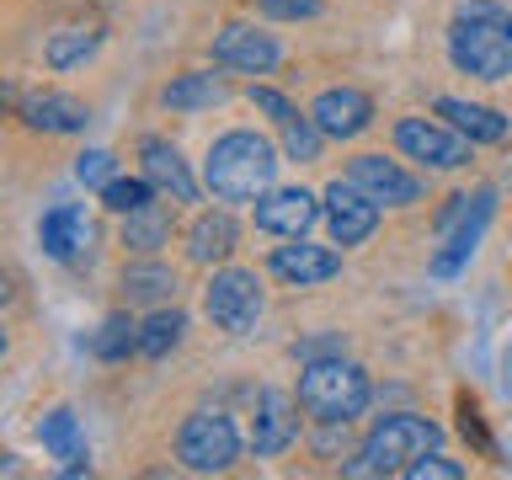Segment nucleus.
Returning <instances> with one entry per match:
<instances>
[{"label": "nucleus", "instance_id": "nucleus-1", "mask_svg": "<svg viewBox=\"0 0 512 480\" xmlns=\"http://www.w3.org/2000/svg\"><path fill=\"white\" fill-rule=\"evenodd\" d=\"M448 59L480 86L512 80V11L502 0H459L448 22Z\"/></svg>", "mask_w": 512, "mask_h": 480}, {"label": "nucleus", "instance_id": "nucleus-2", "mask_svg": "<svg viewBox=\"0 0 512 480\" xmlns=\"http://www.w3.org/2000/svg\"><path fill=\"white\" fill-rule=\"evenodd\" d=\"M272 176H278V144L256 128H230L203 155V187L219 203H256L272 192Z\"/></svg>", "mask_w": 512, "mask_h": 480}, {"label": "nucleus", "instance_id": "nucleus-3", "mask_svg": "<svg viewBox=\"0 0 512 480\" xmlns=\"http://www.w3.org/2000/svg\"><path fill=\"white\" fill-rule=\"evenodd\" d=\"M299 411L310 416L315 427H352L374 400V379L363 374L352 358L331 352V358H310L299 374Z\"/></svg>", "mask_w": 512, "mask_h": 480}, {"label": "nucleus", "instance_id": "nucleus-4", "mask_svg": "<svg viewBox=\"0 0 512 480\" xmlns=\"http://www.w3.org/2000/svg\"><path fill=\"white\" fill-rule=\"evenodd\" d=\"M438 448V422L416 411H390L368 427V438L358 448V459L347 464L342 475H406L422 454Z\"/></svg>", "mask_w": 512, "mask_h": 480}, {"label": "nucleus", "instance_id": "nucleus-5", "mask_svg": "<svg viewBox=\"0 0 512 480\" xmlns=\"http://www.w3.org/2000/svg\"><path fill=\"white\" fill-rule=\"evenodd\" d=\"M262 310H267V294H262L256 267H230L224 262L214 278L203 283V315H208V326L224 331V336H251Z\"/></svg>", "mask_w": 512, "mask_h": 480}, {"label": "nucleus", "instance_id": "nucleus-6", "mask_svg": "<svg viewBox=\"0 0 512 480\" xmlns=\"http://www.w3.org/2000/svg\"><path fill=\"white\" fill-rule=\"evenodd\" d=\"M176 459H182L187 470H198V475L235 470V459H240V427H235V416L224 411V406L192 411L187 422H182V432H176Z\"/></svg>", "mask_w": 512, "mask_h": 480}, {"label": "nucleus", "instance_id": "nucleus-7", "mask_svg": "<svg viewBox=\"0 0 512 480\" xmlns=\"http://www.w3.org/2000/svg\"><path fill=\"white\" fill-rule=\"evenodd\" d=\"M395 150L422 171H464L475 160V139H464L454 123L406 112V118H395Z\"/></svg>", "mask_w": 512, "mask_h": 480}, {"label": "nucleus", "instance_id": "nucleus-8", "mask_svg": "<svg viewBox=\"0 0 512 480\" xmlns=\"http://www.w3.org/2000/svg\"><path fill=\"white\" fill-rule=\"evenodd\" d=\"M347 182L368 192L379 208H411V203H422L427 198V182L416 176L406 160H390L384 150H358L347 160Z\"/></svg>", "mask_w": 512, "mask_h": 480}, {"label": "nucleus", "instance_id": "nucleus-9", "mask_svg": "<svg viewBox=\"0 0 512 480\" xmlns=\"http://www.w3.org/2000/svg\"><path fill=\"white\" fill-rule=\"evenodd\" d=\"M320 214H326V208H320V198H315L310 187H272V192H262V198H256V208H251L256 230H262V235H278V240L310 235Z\"/></svg>", "mask_w": 512, "mask_h": 480}, {"label": "nucleus", "instance_id": "nucleus-10", "mask_svg": "<svg viewBox=\"0 0 512 480\" xmlns=\"http://www.w3.org/2000/svg\"><path fill=\"white\" fill-rule=\"evenodd\" d=\"M214 64H224V70H240V75H267V70H278V59H283V48L272 32H262L256 22H230V27H219L214 32Z\"/></svg>", "mask_w": 512, "mask_h": 480}, {"label": "nucleus", "instance_id": "nucleus-11", "mask_svg": "<svg viewBox=\"0 0 512 480\" xmlns=\"http://www.w3.org/2000/svg\"><path fill=\"white\" fill-rule=\"evenodd\" d=\"M299 443V395L288 390H267L256 395V416H251V448L256 459H278Z\"/></svg>", "mask_w": 512, "mask_h": 480}, {"label": "nucleus", "instance_id": "nucleus-12", "mask_svg": "<svg viewBox=\"0 0 512 480\" xmlns=\"http://www.w3.org/2000/svg\"><path fill=\"white\" fill-rule=\"evenodd\" d=\"M267 267H272V278H283L288 288H315V283H331L336 272H342V251H336V240L331 246H315V240L294 235L288 246H272Z\"/></svg>", "mask_w": 512, "mask_h": 480}, {"label": "nucleus", "instance_id": "nucleus-13", "mask_svg": "<svg viewBox=\"0 0 512 480\" xmlns=\"http://www.w3.org/2000/svg\"><path fill=\"white\" fill-rule=\"evenodd\" d=\"M326 224H331V240H336L342 251H347V246H363V240L379 230V203L342 176V182L326 187Z\"/></svg>", "mask_w": 512, "mask_h": 480}, {"label": "nucleus", "instance_id": "nucleus-14", "mask_svg": "<svg viewBox=\"0 0 512 480\" xmlns=\"http://www.w3.org/2000/svg\"><path fill=\"white\" fill-rule=\"evenodd\" d=\"M187 262L192 267H224L240 251V224L230 208H198L187 224Z\"/></svg>", "mask_w": 512, "mask_h": 480}, {"label": "nucleus", "instance_id": "nucleus-15", "mask_svg": "<svg viewBox=\"0 0 512 480\" xmlns=\"http://www.w3.org/2000/svg\"><path fill=\"white\" fill-rule=\"evenodd\" d=\"M310 118L326 128V139H358L374 128V96L358 91V86H331L315 96Z\"/></svg>", "mask_w": 512, "mask_h": 480}, {"label": "nucleus", "instance_id": "nucleus-16", "mask_svg": "<svg viewBox=\"0 0 512 480\" xmlns=\"http://www.w3.org/2000/svg\"><path fill=\"white\" fill-rule=\"evenodd\" d=\"M139 171L150 176V187L171 203H198V176L187 171L182 150L171 139H144L139 144Z\"/></svg>", "mask_w": 512, "mask_h": 480}, {"label": "nucleus", "instance_id": "nucleus-17", "mask_svg": "<svg viewBox=\"0 0 512 480\" xmlns=\"http://www.w3.org/2000/svg\"><path fill=\"white\" fill-rule=\"evenodd\" d=\"M91 240H96V230H91V219L80 203H59L38 219V246L54 256V262H80V251H91Z\"/></svg>", "mask_w": 512, "mask_h": 480}, {"label": "nucleus", "instance_id": "nucleus-18", "mask_svg": "<svg viewBox=\"0 0 512 480\" xmlns=\"http://www.w3.org/2000/svg\"><path fill=\"white\" fill-rule=\"evenodd\" d=\"M176 288H182V278H176V267L160 262V256H139V262H128L123 278H118V294H123V304H134V310H160V304L176 299Z\"/></svg>", "mask_w": 512, "mask_h": 480}, {"label": "nucleus", "instance_id": "nucleus-19", "mask_svg": "<svg viewBox=\"0 0 512 480\" xmlns=\"http://www.w3.org/2000/svg\"><path fill=\"white\" fill-rule=\"evenodd\" d=\"M486 219H491V187H480L475 198H470V208H464V219L448 230L443 251L432 256V278H454V272L470 262L475 246H480V235H486Z\"/></svg>", "mask_w": 512, "mask_h": 480}, {"label": "nucleus", "instance_id": "nucleus-20", "mask_svg": "<svg viewBox=\"0 0 512 480\" xmlns=\"http://www.w3.org/2000/svg\"><path fill=\"white\" fill-rule=\"evenodd\" d=\"M16 118H22L32 134H80V128L91 123V112L64 91H32V96H22Z\"/></svg>", "mask_w": 512, "mask_h": 480}, {"label": "nucleus", "instance_id": "nucleus-21", "mask_svg": "<svg viewBox=\"0 0 512 480\" xmlns=\"http://www.w3.org/2000/svg\"><path fill=\"white\" fill-rule=\"evenodd\" d=\"M38 443L59 459V475H86L91 470V454H86V438H80V416L70 406H54L38 422Z\"/></svg>", "mask_w": 512, "mask_h": 480}, {"label": "nucleus", "instance_id": "nucleus-22", "mask_svg": "<svg viewBox=\"0 0 512 480\" xmlns=\"http://www.w3.org/2000/svg\"><path fill=\"white\" fill-rule=\"evenodd\" d=\"M230 102V80L214 75V70H182L166 80L160 91V107L166 112H208V107H224Z\"/></svg>", "mask_w": 512, "mask_h": 480}, {"label": "nucleus", "instance_id": "nucleus-23", "mask_svg": "<svg viewBox=\"0 0 512 480\" xmlns=\"http://www.w3.org/2000/svg\"><path fill=\"white\" fill-rule=\"evenodd\" d=\"M438 118L443 123H454L464 139H475V144H502L512 134V118L507 112H496L486 102H464V96H438Z\"/></svg>", "mask_w": 512, "mask_h": 480}, {"label": "nucleus", "instance_id": "nucleus-24", "mask_svg": "<svg viewBox=\"0 0 512 480\" xmlns=\"http://www.w3.org/2000/svg\"><path fill=\"white\" fill-rule=\"evenodd\" d=\"M171 235H176L171 208H166V203H144V208H134V214H123L118 246H123L128 256H160V251L171 246Z\"/></svg>", "mask_w": 512, "mask_h": 480}, {"label": "nucleus", "instance_id": "nucleus-25", "mask_svg": "<svg viewBox=\"0 0 512 480\" xmlns=\"http://www.w3.org/2000/svg\"><path fill=\"white\" fill-rule=\"evenodd\" d=\"M96 43H102V22H70V27L48 32L43 64L48 70H75V64H86L96 54Z\"/></svg>", "mask_w": 512, "mask_h": 480}, {"label": "nucleus", "instance_id": "nucleus-26", "mask_svg": "<svg viewBox=\"0 0 512 480\" xmlns=\"http://www.w3.org/2000/svg\"><path fill=\"white\" fill-rule=\"evenodd\" d=\"M187 336V315L176 310V304H160L139 320V358H166V352L182 347Z\"/></svg>", "mask_w": 512, "mask_h": 480}, {"label": "nucleus", "instance_id": "nucleus-27", "mask_svg": "<svg viewBox=\"0 0 512 480\" xmlns=\"http://www.w3.org/2000/svg\"><path fill=\"white\" fill-rule=\"evenodd\" d=\"M91 352H96L102 363H123L128 352H139V320L128 315V310L107 315V320H102V331L91 336Z\"/></svg>", "mask_w": 512, "mask_h": 480}, {"label": "nucleus", "instance_id": "nucleus-28", "mask_svg": "<svg viewBox=\"0 0 512 480\" xmlns=\"http://www.w3.org/2000/svg\"><path fill=\"white\" fill-rule=\"evenodd\" d=\"M278 134H283V155L294 160V166H315L320 150H326V128H320L310 112H294Z\"/></svg>", "mask_w": 512, "mask_h": 480}, {"label": "nucleus", "instance_id": "nucleus-29", "mask_svg": "<svg viewBox=\"0 0 512 480\" xmlns=\"http://www.w3.org/2000/svg\"><path fill=\"white\" fill-rule=\"evenodd\" d=\"M150 192L155 187H150V176H144V171L139 176H112V182L102 187V208H112V214L123 219V214H134V208L150 203Z\"/></svg>", "mask_w": 512, "mask_h": 480}, {"label": "nucleus", "instance_id": "nucleus-30", "mask_svg": "<svg viewBox=\"0 0 512 480\" xmlns=\"http://www.w3.org/2000/svg\"><path fill=\"white\" fill-rule=\"evenodd\" d=\"M459 432H464V443H475V454H496L491 448V432H486V416H480V400L475 395H459Z\"/></svg>", "mask_w": 512, "mask_h": 480}, {"label": "nucleus", "instance_id": "nucleus-31", "mask_svg": "<svg viewBox=\"0 0 512 480\" xmlns=\"http://www.w3.org/2000/svg\"><path fill=\"white\" fill-rule=\"evenodd\" d=\"M267 22H315L320 16V0H251Z\"/></svg>", "mask_w": 512, "mask_h": 480}, {"label": "nucleus", "instance_id": "nucleus-32", "mask_svg": "<svg viewBox=\"0 0 512 480\" xmlns=\"http://www.w3.org/2000/svg\"><path fill=\"white\" fill-rule=\"evenodd\" d=\"M246 96H251V107H256V112H267V118L278 123V128H283V123H288V118H294V112H299V107L288 102V96H283L278 86H251Z\"/></svg>", "mask_w": 512, "mask_h": 480}, {"label": "nucleus", "instance_id": "nucleus-33", "mask_svg": "<svg viewBox=\"0 0 512 480\" xmlns=\"http://www.w3.org/2000/svg\"><path fill=\"white\" fill-rule=\"evenodd\" d=\"M406 480H464V464L459 459H443V454H422L406 470Z\"/></svg>", "mask_w": 512, "mask_h": 480}, {"label": "nucleus", "instance_id": "nucleus-34", "mask_svg": "<svg viewBox=\"0 0 512 480\" xmlns=\"http://www.w3.org/2000/svg\"><path fill=\"white\" fill-rule=\"evenodd\" d=\"M75 176H80L86 187L102 192V187L112 182V155H107V150H86V155H80V166H75Z\"/></svg>", "mask_w": 512, "mask_h": 480}]
</instances>
